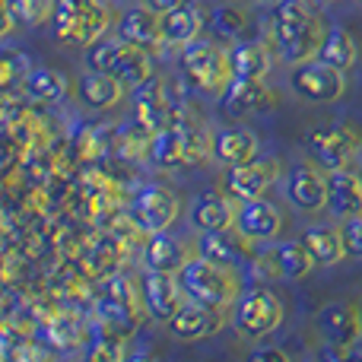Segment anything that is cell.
Segmentation results:
<instances>
[{
  "label": "cell",
  "instance_id": "cell-30",
  "mask_svg": "<svg viewBox=\"0 0 362 362\" xmlns=\"http://www.w3.org/2000/svg\"><path fill=\"white\" fill-rule=\"evenodd\" d=\"M124 45V38L115 35H99L95 42L86 45V67L89 70H102V74H112L115 61H118V51Z\"/></svg>",
  "mask_w": 362,
  "mask_h": 362
},
{
  "label": "cell",
  "instance_id": "cell-16",
  "mask_svg": "<svg viewBox=\"0 0 362 362\" xmlns=\"http://www.w3.org/2000/svg\"><path fill=\"white\" fill-rule=\"evenodd\" d=\"M159 23H163V45L185 48L187 42L200 38V32H204V10L191 0H185V4L159 13Z\"/></svg>",
  "mask_w": 362,
  "mask_h": 362
},
{
  "label": "cell",
  "instance_id": "cell-3",
  "mask_svg": "<svg viewBox=\"0 0 362 362\" xmlns=\"http://www.w3.org/2000/svg\"><path fill=\"white\" fill-rule=\"evenodd\" d=\"M51 23L54 35L64 45H83L95 42L108 29V10L102 0H54L51 6Z\"/></svg>",
  "mask_w": 362,
  "mask_h": 362
},
{
  "label": "cell",
  "instance_id": "cell-28",
  "mask_svg": "<svg viewBox=\"0 0 362 362\" xmlns=\"http://www.w3.org/2000/svg\"><path fill=\"white\" fill-rule=\"evenodd\" d=\"M274 264H276V276H283V280H302L315 267V257L305 248V242H280L274 248Z\"/></svg>",
  "mask_w": 362,
  "mask_h": 362
},
{
  "label": "cell",
  "instance_id": "cell-21",
  "mask_svg": "<svg viewBox=\"0 0 362 362\" xmlns=\"http://www.w3.org/2000/svg\"><path fill=\"white\" fill-rule=\"evenodd\" d=\"M261 144H257L255 131L248 127H229V131H219L216 140H213V156L219 159L223 165H245L257 156Z\"/></svg>",
  "mask_w": 362,
  "mask_h": 362
},
{
  "label": "cell",
  "instance_id": "cell-31",
  "mask_svg": "<svg viewBox=\"0 0 362 362\" xmlns=\"http://www.w3.org/2000/svg\"><path fill=\"white\" fill-rule=\"evenodd\" d=\"M210 23H213V29L219 32V38L238 42V38H245V25H248V19H245V13L238 10V6L219 4V6H213Z\"/></svg>",
  "mask_w": 362,
  "mask_h": 362
},
{
  "label": "cell",
  "instance_id": "cell-39",
  "mask_svg": "<svg viewBox=\"0 0 362 362\" xmlns=\"http://www.w3.org/2000/svg\"><path fill=\"white\" fill-rule=\"evenodd\" d=\"M359 175H362V172H359Z\"/></svg>",
  "mask_w": 362,
  "mask_h": 362
},
{
  "label": "cell",
  "instance_id": "cell-34",
  "mask_svg": "<svg viewBox=\"0 0 362 362\" xmlns=\"http://www.w3.org/2000/svg\"><path fill=\"white\" fill-rule=\"evenodd\" d=\"M255 362H289V353L280 350V346H261V350L251 353Z\"/></svg>",
  "mask_w": 362,
  "mask_h": 362
},
{
  "label": "cell",
  "instance_id": "cell-17",
  "mask_svg": "<svg viewBox=\"0 0 362 362\" xmlns=\"http://www.w3.org/2000/svg\"><path fill=\"white\" fill-rule=\"evenodd\" d=\"M325 206L334 216H362V175H353L346 169H334L327 175V200Z\"/></svg>",
  "mask_w": 362,
  "mask_h": 362
},
{
  "label": "cell",
  "instance_id": "cell-7",
  "mask_svg": "<svg viewBox=\"0 0 362 362\" xmlns=\"http://www.w3.org/2000/svg\"><path fill=\"white\" fill-rule=\"evenodd\" d=\"M305 146L321 169L334 172V169H346V163L359 156L362 137L350 124H331V127H315L308 134Z\"/></svg>",
  "mask_w": 362,
  "mask_h": 362
},
{
  "label": "cell",
  "instance_id": "cell-37",
  "mask_svg": "<svg viewBox=\"0 0 362 362\" xmlns=\"http://www.w3.org/2000/svg\"><path fill=\"white\" fill-rule=\"evenodd\" d=\"M359 318H362V302H359Z\"/></svg>",
  "mask_w": 362,
  "mask_h": 362
},
{
  "label": "cell",
  "instance_id": "cell-10",
  "mask_svg": "<svg viewBox=\"0 0 362 362\" xmlns=\"http://www.w3.org/2000/svg\"><path fill=\"white\" fill-rule=\"evenodd\" d=\"M235 226L248 242H270L274 235H280L283 216L267 197L242 200L235 210Z\"/></svg>",
  "mask_w": 362,
  "mask_h": 362
},
{
  "label": "cell",
  "instance_id": "cell-24",
  "mask_svg": "<svg viewBox=\"0 0 362 362\" xmlns=\"http://www.w3.org/2000/svg\"><path fill=\"white\" fill-rule=\"evenodd\" d=\"M124 95V83L115 74H102V70H86L80 80V99L86 108H112Z\"/></svg>",
  "mask_w": 362,
  "mask_h": 362
},
{
  "label": "cell",
  "instance_id": "cell-9",
  "mask_svg": "<svg viewBox=\"0 0 362 362\" xmlns=\"http://www.w3.org/2000/svg\"><path fill=\"white\" fill-rule=\"evenodd\" d=\"M226 312L229 308H213V305H200V302H187L181 305L169 321V331L175 340H206L213 334H219L226 327Z\"/></svg>",
  "mask_w": 362,
  "mask_h": 362
},
{
  "label": "cell",
  "instance_id": "cell-20",
  "mask_svg": "<svg viewBox=\"0 0 362 362\" xmlns=\"http://www.w3.org/2000/svg\"><path fill=\"white\" fill-rule=\"evenodd\" d=\"M270 67V51L264 48L261 42H245L238 38L229 51V70H232V80H267Z\"/></svg>",
  "mask_w": 362,
  "mask_h": 362
},
{
  "label": "cell",
  "instance_id": "cell-29",
  "mask_svg": "<svg viewBox=\"0 0 362 362\" xmlns=\"http://www.w3.org/2000/svg\"><path fill=\"white\" fill-rule=\"evenodd\" d=\"M25 93H29L35 102H57V99H64V93H67V80L51 67H35L29 76H25Z\"/></svg>",
  "mask_w": 362,
  "mask_h": 362
},
{
  "label": "cell",
  "instance_id": "cell-13",
  "mask_svg": "<svg viewBox=\"0 0 362 362\" xmlns=\"http://www.w3.org/2000/svg\"><path fill=\"white\" fill-rule=\"evenodd\" d=\"M286 197L289 204H296L299 210H321L327 200V178L321 175L315 165L308 163H299L286 172Z\"/></svg>",
  "mask_w": 362,
  "mask_h": 362
},
{
  "label": "cell",
  "instance_id": "cell-19",
  "mask_svg": "<svg viewBox=\"0 0 362 362\" xmlns=\"http://www.w3.org/2000/svg\"><path fill=\"white\" fill-rule=\"evenodd\" d=\"M118 35L131 45H140V48H156L163 45V23H159V13L153 6H131V10L121 16Z\"/></svg>",
  "mask_w": 362,
  "mask_h": 362
},
{
  "label": "cell",
  "instance_id": "cell-36",
  "mask_svg": "<svg viewBox=\"0 0 362 362\" xmlns=\"http://www.w3.org/2000/svg\"><path fill=\"white\" fill-rule=\"evenodd\" d=\"M146 6H153L156 13H165V10H172V6H178V4H185V0H144Z\"/></svg>",
  "mask_w": 362,
  "mask_h": 362
},
{
  "label": "cell",
  "instance_id": "cell-12",
  "mask_svg": "<svg viewBox=\"0 0 362 362\" xmlns=\"http://www.w3.org/2000/svg\"><path fill=\"white\" fill-rule=\"evenodd\" d=\"M318 331L325 344H340V346H356L362 340V318L359 308L350 302H331L318 312Z\"/></svg>",
  "mask_w": 362,
  "mask_h": 362
},
{
  "label": "cell",
  "instance_id": "cell-27",
  "mask_svg": "<svg viewBox=\"0 0 362 362\" xmlns=\"http://www.w3.org/2000/svg\"><path fill=\"white\" fill-rule=\"evenodd\" d=\"M115 76H118L124 86H144L146 80L153 76V67H150V57H146V48H140V45H131L124 42L118 51V61H115Z\"/></svg>",
  "mask_w": 362,
  "mask_h": 362
},
{
  "label": "cell",
  "instance_id": "cell-38",
  "mask_svg": "<svg viewBox=\"0 0 362 362\" xmlns=\"http://www.w3.org/2000/svg\"><path fill=\"white\" fill-rule=\"evenodd\" d=\"M318 4H327V0H318Z\"/></svg>",
  "mask_w": 362,
  "mask_h": 362
},
{
  "label": "cell",
  "instance_id": "cell-32",
  "mask_svg": "<svg viewBox=\"0 0 362 362\" xmlns=\"http://www.w3.org/2000/svg\"><path fill=\"white\" fill-rule=\"evenodd\" d=\"M6 6H10L13 23L16 25H29V29H35V25H42L45 19L51 16L54 0H6Z\"/></svg>",
  "mask_w": 362,
  "mask_h": 362
},
{
  "label": "cell",
  "instance_id": "cell-26",
  "mask_svg": "<svg viewBox=\"0 0 362 362\" xmlns=\"http://www.w3.org/2000/svg\"><path fill=\"white\" fill-rule=\"evenodd\" d=\"M315 57H321V61H327L331 67H337V70H350V67H356V61H359V48H356V42H353V35L346 29H340V25H334V29H327V35H325V42H321V48H318V54Z\"/></svg>",
  "mask_w": 362,
  "mask_h": 362
},
{
  "label": "cell",
  "instance_id": "cell-11",
  "mask_svg": "<svg viewBox=\"0 0 362 362\" xmlns=\"http://www.w3.org/2000/svg\"><path fill=\"white\" fill-rule=\"evenodd\" d=\"M276 181V163L274 159H251L245 165H232L226 172V185H229L232 197L238 200H255V197H267L270 185Z\"/></svg>",
  "mask_w": 362,
  "mask_h": 362
},
{
  "label": "cell",
  "instance_id": "cell-1",
  "mask_svg": "<svg viewBox=\"0 0 362 362\" xmlns=\"http://www.w3.org/2000/svg\"><path fill=\"white\" fill-rule=\"evenodd\" d=\"M327 29L305 0H276L270 10V38L283 61L302 64L318 54Z\"/></svg>",
  "mask_w": 362,
  "mask_h": 362
},
{
  "label": "cell",
  "instance_id": "cell-23",
  "mask_svg": "<svg viewBox=\"0 0 362 362\" xmlns=\"http://www.w3.org/2000/svg\"><path fill=\"white\" fill-rule=\"evenodd\" d=\"M226 105L232 112H264L276 105V93L264 80H232L226 86Z\"/></svg>",
  "mask_w": 362,
  "mask_h": 362
},
{
  "label": "cell",
  "instance_id": "cell-8",
  "mask_svg": "<svg viewBox=\"0 0 362 362\" xmlns=\"http://www.w3.org/2000/svg\"><path fill=\"white\" fill-rule=\"evenodd\" d=\"M178 213H181V204H178L175 191H169V187H163V185L144 187V191H137L131 200L134 223L144 232H150V235L153 232H165L178 219Z\"/></svg>",
  "mask_w": 362,
  "mask_h": 362
},
{
  "label": "cell",
  "instance_id": "cell-6",
  "mask_svg": "<svg viewBox=\"0 0 362 362\" xmlns=\"http://www.w3.org/2000/svg\"><path fill=\"white\" fill-rule=\"evenodd\" d=\"M289 86L296 89V95L315 102V105H331L340 102L346 93V76L344 70L331 67L321 57H308L302 64H293V74H289Z\"/></svg>",
  "mask_w": 362,
  "mask_h": 362
},
{
  "label": "cell",
  "instance_id": "cell-15",
  "mask_svg": "<svg viewBox=\"0 0 362 362\" xmlns=\"http://www.w3.org/2000/svg\"><path fill=\"white\" fill-rule=\"evenodd\" d=\"M181 286L175 274H163V270H150L144 280V299L146 308H150L153 318L159 321H172V315L178 312L185 302H181Z\"/></svg>",
  "mask_w": 362,
  "mask_h": 362
},
{
  "label": "cell",
  "instance_id": "cell-35",
  "mask_svg": "<svg viewBox=\"0 0 362 362\" xmlns=\"http://www.w3.org/2000/svg\"><path fill=\"white\" fill-rule=\"evenodd\" d=\"M13 25H16V23H13V13H10V6H6V0H0V38H4L6 32L13 29Z\"/></svg>",
  "mask_w": 362,
  "mask_h": 362
},
{
  "label": "cell",
  "instance_id": "cell-22",
  "mask_svg": "<svg viewBox=\"0 0 362 362\" xmlns=\"http://www.w3.org/2000/svg\"><path fill=\"white\" fill-rule=\"evenodd\" d=\"M144 261H146V270H163V274H178L181 264L187 261V248L185 242L175 235L165 232H153L150 242L144 248Z\"/></svg>",
  "mask_w": 362,
  "mask_h": 362
},
{
  "label": "cell",
  "instance_id": "cell-4",
  "mask_svg": "<svg viewBox=\"0 0 362 362\" xmlns=\"http://www.w3.org/2000/svg\"><path fill=\"white\" fill-rule=\"evenodd\" d=\"M181 74L200 93H226V86L232 83L229 70V51H223L219 45L206 42V38H194L181 48Z\"/></svg>",
  "mask_w": 362,
  "mask_h": 362
},
{
  "label": "cell",
  "instance_id": "cell-25",
  "mask_svg": "<svg viewBox=\"0 0 362 362\" xmlns=\"http://www.w3.org/2000/svg\"><path fill=\"white\" fill-rule=\"evenodd\" d=\"M305 248L312 251L315 264L321 267H334V264L344 261V235H340V226H331V223H318L305 232Z\"/></svg>",
  "mask_w": 362,
  "mask_h": 362
},
{
  "label": "cell",
  "instance_id": "cell-33",
  "mask_svg": "<svg viewBox=\"0 0 362 362\" xmlns=\"http://www.w3.org/2000/svg\"><path fill=\"white\" fill-rule=\"evenodd\" d=\"M340 235H344V255L350 261H362V216H346Z\"/></svg>",
  "mask_w": 362,
  "mask_h": 362
},
{
  "label": "cell",
  "instance_id": "cell-18",
  "mask_svg": "<svg viewBox=\"0 0 362 362\" xmlns=\"http://www.w3.org/2000/svg\"><path fill=\"white\" fill-rule=\"evenodd\" d=\"M191 226L200 232H216L235 226V206L216 191H204L191 200Z\"/></svg>",
  "mask_w": 362,
  "mask_h": 362
},
{
  "label": "cell",
  "instance_id": "cell-5",
  "mask_svg": "<svg viewBox=\"0 0 362 362\" xmlns=\"http://www.w3.org/2000/svg\"><path fill=\"white\" fill-rule=\"evenodd\" d=\"M283 302L274 289L267 286H251L238 293L235 305H232V327L242 337H267L283 325Z\"/></svg>",
  "mask_w": 362,
  "mask_h": 362
},
{
  "label": "cell",
  "instance_id": "cell-14",
  "mask_svg": "<svg viewBox=\"0 0 362 362\" xmlns=\"http://www.w3.org/2000/svg\"><path fill=\"white\" fill-rule=\"evenodd\" d=\"M200 257L213 264H223V267H242L248 261V238L242 232H232V229H216V232H204L197 242Z\"/></svg>",
  "mask_w": 362,
  "mask_h": 362
},
{
  "label": "cell",
  "instance_id": "cell-2",
  "mask_svg": "<svg viewBox=\"0 0 362 362\" xmlns=\"http://www.w3.org/2000/svg\"><path fill=\"white\" fill-rule=\"evenodd\" d=\"M178 286L187 296V302H200V305L213 308H232L238 299V276L232 267L213 264L206 257H187L178 270Z\"/></svg>",
  "mask_w": 362,
  "mask_h": 362
}]
</instances>
